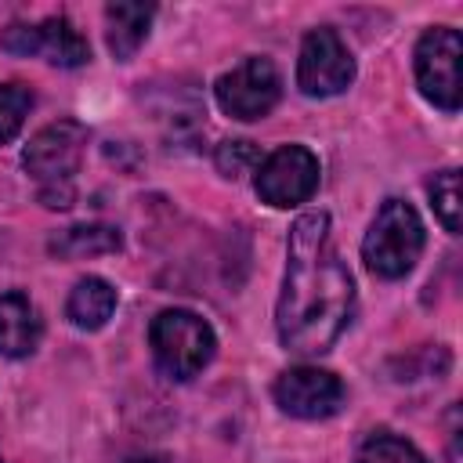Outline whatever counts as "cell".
<instances>
[{
	"label": "cell",
	"instance_id": "6da1fadb",
	"mask_svg": "<svg viewBox=\"0 0 463 463\" xmlns=\"http://www.w3.org/2000/svg\"><path fill=\"white\" fill-rule=\"evenodd\" d=\"M354 307V279L329 242V213L307 210L286 242V275L275 304V329L286 351L322 354L336 344Z\"/></svg>",
	"mask_w": 463,
	"mask_h": 463
},
{
	"label": "cell",
	"instance_id": "7a4b0ae2",
	"mask_svg": "<svg viewBox=\"0 0 463 463\" xmlns=\"http://www.w3.org/2000/svg\"><path fill=\"white\" fill-rule=\"evenodd\" d=\"M148 347L163 376L170 380H192L199 376L213 354H217V333L213 326L188 307H166L148 326Z\"/></svg>",
	"mask_w": 463,
	"mask_h": 463
},
{
	"label": "cell",
	"instance_id": "3957f363",
	"mask_svg": "<svg viewBox=\"0 0 463 463\" xmlns=\"http://www.w3.org/2000/svg\"><path fill=\"white\" fill-rule=\"evenodd\" d=\"M423 242L427 232L416 206L405 199H383L362 239V260L380 279H405L416 268Z\"/></svg>",
	"mask_w": 463,
	"mask_h": 463
},
{
	"label": "cell",
	"instance_id": "277c9868",
	"mask_svg": "<svg viewBox=\"0 0 463 463\" xmlns=\"http://www.w3.org/2000/svg\"><path fill=\"white\" fill-rule=\"evenodd\" d=\"M318 181H322V166L307 145H279L253 170V188L260 203L275 210H293L307 203L318 192Z\"/></svg>",
	"mask_w": 463,
	"mask_h": 463
},
{
	"label": "cell",
	"instance_id": "5b68a950",
	"mask_svg": "<svg viewBox=\"0 0 463 463\" xmlns=\"http://www.w3.org/2000/svg\"><path fill=\"white\" fill-rule=\"evenodd\" d=\"M213 98L224 116L239 119V123H253V119H264L279 105L282 76L271 58L250 54L213 83Z\"/></svg>",
	"mask_w": 463,
	"mask_h": 463
},
{
	"label": "cell",
	"instance_id": "8992f818",
	"mask_svg": "<svg viewBox=\"0 0 463 463\" xmlns=\"http://www.w3.org/2000/svg\"><path fill=\"white\" fill-rule=\"evenodd\" d=\"M0 47L18 58H43L58 69H76L90 61V43L65 14H51L43 22H11L0 33Z\"/></svg>",
	"mask_w": 463,
	"mask_h": 463
},
{
	"label": "cell",
	"instance_id": "52a82bcc",
	"mask_svg": "<svg viewBox=\"0 0 463 463\" xmlns=\"http://www.w3.org/2000/svg\"><path fill=\"white\" fill-rule=\"evenodd\" d=\"M354 83V54L336 29L318 25L300 40L297 54V87L307 98H333Z\"/></svg>",
	"mask_w": 463,
	"mask_h": 463
},
{
	"label": "cell",
	"instance_id": "ba28073f",
	"mask_svg": "<svg viewBox=\"0 0 463 463\" xmlns=\"http://www.w3.org/2000/svg\"><path fill=\"white\" fill-rule=\"evenodd\" d=\"M83 152H87V127L80 119H54L29 137L22 152V166L33 181H40V188L72 184V174L80 170Z\"/></svg>",
	"mask_w": 463,
	"mask_h": 463
},
{
	"label": "cell",
	"instance_id": "9c48e42d",
	"mask_svg": "<svg viewBox=\"0 0 463 463\" xmlns=\"http://www.w3.org/2000/svg\"><path fill=\"white\" fill-rule=\"evenodd\" d=\"M416 87L441 112H459V33L452 25H434L420 36L416 54Z\"/></svg>",
	"mask_w": 463,
	"mask_h": 463
},
{
	"label": "cell",
	"instance_id": "30bf717a",
	"mask_svg": "<svg viewBox=\"0 0 463 463\" xmlns=\"http://www.w3.org/2000/svg\"><path fill=\"white\" fill-rule=\"evenodd\" d=\"M271 394H275V405L297 420H329L344 405L340 376L318 365H289L286 373H279Z\"/></svg>",
	"mask_w": 463,
	"mask_h": 463
},
{
	"label": "cell",
	"instance_id": "8fae6325",
	"mask_svg": "<svg viewBox=\"0 0 463 463\" xmlns=\"http://www.w3.org/2000/svg\"><path fill=\"white\" fill-rule=\"evenodd\" d=\"M40 336H43V318L36 304L22 289L4 293L0 297V354L29 358L40 347Z\"/></svg>",
	"mask_w": 463,
	"mask_h": 463
},
{
	"label": "cell",
	"instance_id": "7c38bea8",
	"mask_svg": "<svg viewBox=\"0 0 463 463\" xmlns=\"http://www.w3.org/2000/svg\"><path fill=\"white\" fill-rule=\"evenodd\" d=\"M156 18L152 4H130V0H116L105 7V43L119 61H130L141 43L148 40V25Z\"/></svg>",
	"mask_w": 463,
	"mask_h": 463
},
{
	"label": "cell",
	"instance_id": "4fadbf2b",
	"mask_svg": "<svg viewBox=\"0 0 463 463\" xmlns=\"http://www.w3.org/2000/svg\"><path fill=\"white\" fill-rule=\"evenodd\" d=\"M116 311V286L101 275H87L72 286L69 300H65V318L76 326V329H101Z\"/></svg>",
	"mask_w": 463,
	"mask_h": 463
},
{
	"label": "cell",
	"instance_id": "5bb4252c",
	"mask_svg": "<svg viewBox=\"0 0 463 463\" xmlns=\"http://www.w3.org/2000/svg\"><path fill=\"white\" fill-rule=\"evenodd\" d=\"M123 246L119 228L112 224H72L65 232H58L47 250L61 260H83V257H101V253H116Z\"/></svg>",
	"mask_w": 463,
	"mask_h": 463
},
{
	"label": "cell",
	"instance_id": "9a60e30c",
	"mask_svg": "<svg viewBox=\"0 0 463 463\" xmlns=\"http://www.w3.org/2000/svg\"><path fill=\"white\" fill-rule=\"evenodd\" d=\"M354 463H427V456H423L412 441L380 430V434H373V438L358 449V459H354Z\"/></svg>",
	"mask_w": 463,
	"mask_h": 463
},
{
	"label": "cell",
	"instance_id": "2e32d148",
	"mask_svg": "<svg viewBox=\"0 0 463 463\" xmlns=\"http://www.w3.org/2000/svg\"><path fill=\"white\" fill-rule=\"evenodd\" d=\"M33 109V90L22 83H0V145L14 141Z\"/></svg>",
	"mask_w": 463,
	"mask_h": 463
},
{
	"label": "cell",
	"instance_id": "e0dca14e",
	"mask_svg": "<svg viewBox=\"0 0 463 463\" xmlns=\"http://www.w3.org/2000/svg\"><path fill=\"white\" fill-rule=\"evenodd\" d=\"M430 203L449 235H459V170H441L430 181Z\"/></svg>",
	"mask_w": 463,
	"mask_h": 463
},
{
	"label": "cell",
	"instance_id": "ac0fdd59",
	"mask_svg": "<svg viewBox=\"0 0 463 463\" xmlns=\"http://www.w3.org/2000/svg\"><path fill=\"white\" fill-rule=\"evenodd\" d=\"M213 166H217L224 177L239 181V177H246L250 170H257V166H260V148H257L253 141H246V137L221 141V145H217V152H213Z\"/></svg>",
	"mask_w": 463,
	"mask_h": 463
},
{
	"label": "cell",
	"instance_id": "d6986e66",
	"mask_svg": "<svg viewBox=\"0 0 463 463\" xmlns=\"http://www.w3.org/2000/svg\"><path fill=\"white\" fill-rule=\"evenodd\" d=\"M72 184H43L40 188V203L47 206V210H69L72 206Z\"/></svg>",
	"mask_w": 463,
	"mask_h": 463
},
{
	"label": "cell",
	"instance_id": "ffe728a7",
	"mask_svg": "<svg viewBox=\"0 0 463 463\" xmlns=\"http://www.w3.org/2000/svg\"><path fill=\"white\" fill-rule=\"evenodd\" d=\"M127 463H166L163 456H134V459H127Z\"/></svg>",
	"mask_w": 463,
	"mask_h": 463
},
{
	"label": "cell",
	"instance_id": "44dd1931",
	"mask_svg": "<svg viewBox=\"0 0 463 463\" xmlns=\"http://www.w3.org/2000/svg\"><path fill=\"white\" fill-rule=\"evenodd\" d=\"M0 463H4V456H0Z\"/></svg>",
	"mask_w": 463,
	"mask_h": 463
}]
</instances>
